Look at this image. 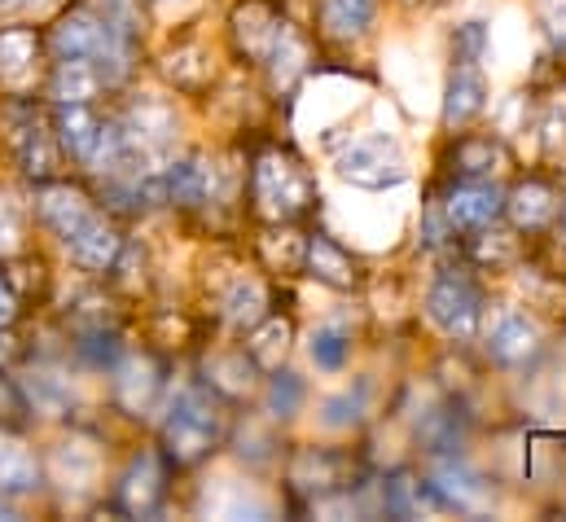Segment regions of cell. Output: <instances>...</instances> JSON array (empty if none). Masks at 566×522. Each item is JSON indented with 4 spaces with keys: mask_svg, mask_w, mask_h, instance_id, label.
Wrapping results in <instances>:
<instances>
[{
    "mask_svg": "<svg viewBox=\"0 0 566 522\" xmlns=\"http://www.w3.org/2000/svg\"><path fill=\"white\" fill-rule=\"evenodd\" d=\"M220 435H224V413H220L216 395L189 387L171 399V408L163 417V439L176 461H198L202 452H211L220 443Z\"/></svg>",
    "mask_w": 566,
    "mask_h": 522,
    "instance_id": "6da1fadb",
    "label": "cell"
},
{
    "mask_svg": "<svg viewBox=\"0 0 566 522\" xmlns=\"http://www.w3.org/2000/svg\"><path fill=\"white\" fill-rule=\"evenodd\" d=\"M426 312H430V321L443 330V334H452V338H470L474 330H479V316H483V299H479V290L465 281V276H439L434 281V290H430V299H426Z\"/></svg>",
    "mask_w": 566,
    "mask_h": 522,
    "instance_id": "277c9868",
    "label": "cell"
},
{
    "mask_svg": "<svg viewBox=\"0 0 566 522\" xmlns=\"http://www.w3.org/2000/svg\"><path fill=\"white\" fill-rule=\"evenodd\" d=\"M443 216L452 225V233H470V229H488L492 220L505 216V194L492 180H465L448 194Z\"/></svg>",
    "mask_w": 566,
    "mask_h": 522,
    "instance_id": "5b68a950",
    "label": "cell"
},
{
    "mask_svg": "<svg viewBox=\"0 0 566 522\" xmlns=\"http://www.w3.org/2000/svg\"><path fill=\"white\" fill-rule=\"evenodd\" d=\"M163 189H167V202H180V207H198L207 202L211 194V167L202 158H180L163 171Z\"/></svg>",
    "mask_w": 566,
    "mask_h": 522,
    "instance_id": "9a60e30c",
    "label": "cell"
},
{
    "mask_svg": "<svg viewBox=\"0 0 566 522\" xmlns=\"http://www.w3.org/2000/svg\"><path fill=\"white\" fill-rule=\"evenodd\" d=\"M285 338H290V325L264 316V321L255 325V338L247 343V347H251V365L273 369V365H277V356H285Z\"/></svg>",
    "mask_w": 566,
    "mask_h": 522,
    "instance_id": "d4e9b609",
    "label": "cell"
},
{
    "mask_svg": "<svg viewBox=\"0 0 566 522\" xmlns=\"http://www.w3.org/2000/svg\"><path fill=\"white\" fill-rule=\"evenodd\" d=\"M505 211L514 216L518 229H541V225H549L558 216V194L549 185H541V180H527L505 198Z\"/></svg>",
    "mask_w": 566,
    "mask_h": 522,
    "instance_id": "2e32d148",
    "label": "cell"
},
{
    "mask_svg": "<svg viewBox=\"0 0 566 522\" xmlns=\"http://www.w3.org/2000/svg\"><path fill=\"white\" fill-rule=\"evenodd\" d=\"M434 488H439V497H443V505H448V514L457 510V514H479V510H488L492 505V488H488V479L483 474H474L461 457H443V466L434 470V479H430Z\"/></svg>",
    "mask_w": 566,
    "mask_h": 522,
    "instance_id": "8992f818",
    "label": "cell"
},
{
    "mask_svg": "<svg viewBox=\"0 0 566 522\" xmlns=\"http://www.w3.org/2000/svg\"><path fill=\"white\" fill-rule=\"evenodd\" d=\"M13 312H18V299H13V290L0 281V325H9V321H13Z\"/></svg>",
    "mask_w": 566,
    "mask_h": 522,
    "instance_id": "836d02e7",
    "label": "cell"
},
{
    "mask_svg": "<svg viewBox=\"0 0 566 522\" xmlns=\"http://www.w3.org/2000/svg\"><path fill=\"white\" fill-rule=\"evenodd\" d=\"M255 198L264 216H298L312 202V176L282 154H269L255 167Z\"/></svg>",
    "mask_w": 566,
    "mask_h": 522,
    "instance_id": "3957f363",
    "label": "cell"
},
{
    "mask_svg": "<svg viewBox=\"0 0 566 522\" xmlns=\"http://www.w3.org/2000/svg\"><path fill=\"white\" fill-rule=\"evenodd\" d=\"M18 4H22V0H0V13H13Z\"/></svg>",
    "mask_w": 566,
    "mask_h": 522,
    "instance_id": "e575fe53",
    "label": "cell"
},
{
    "mask_svg": "<svg viewBox=\"0 0 566 522\" xmlns=\"http://www.w3.org/2000/svg\"><path fill=\"white\" fill-rule=\"evenodd\" d=\"M4 356H9V338H0V361H4Z\"/></svg>",
    "mask_w": 566,
    "mask_h": 522,
    "instance_id": "d590c367",
    "label": "cell"
},
{
    "mask_svg": "<svg viewBox=\"0 0 566 522\" xmlns=\"http://www.w3.org/2000/svg\"><path fill=\"white\" fill-rule=\"evenodd\" d=\"M307 263H312V272H316L325 285H334V290H352V285H356V263H352V255H347L338 242H329V238H312Z\"/></svg>",
    "mask_w": 566,
    "mask_h": 522,
    "instance_id": "ffe728a7",
    "label": "cell"
},
{
    "mask_svg": "<svg viewBox=\"0 0 566 522\" xmlns=\"http://www.w3.org/2000/svg\"><path fill=\"white\" fill-rule=\"evenodd\" d=\"M9 119H13V149H18V163L27 176H49L57 154H53V136L44 132L35 111H18L9 106Z\"/></svg>",
    "mask_w": 566,
    "mask_h": 522,
    "instance_id": "9c48e42d",
    "label": "cell"
},
{
    "mask_svg": "<svg viewBox=\"0 0 566 522\" xmlns=\"http://www.w3.org/2000/svg\"><path fill=\"white\" fill-rule=\"evenodd\" d=\"M483 49H488V27L483 22H465V27L452 31V58H457V66H474L483 58Z\"/></svg>",
    "mask_w": 566,
    "mask_h": 522,
    "instance_id": "f1b7e54d",
    "label": "cell"
},
{
    "mask_svg": "<svg viewBox=\"0 0 566 522\" xmlns=\"http://www.w3.org/2000/svg\"><path fill=\"white\" fill-rule=\"evenodd\" d=\"M97 88H102V75L88 58H57V75H53L57 102H88Z\"/></svg>",
    "mask_w": 566,
    "mask_h": 522,
    "instance_id": "44dd1931",
    "label": "cell"
},
{
    "mask_svg": "<svg viewBox=\"0 0 566 522\" xmlns=\"http://www.w3.org/2000/svg\"><path fill=\"white\" fill-rule=\"evenodd\" d=\"M154 369L145 365V361H133L128 369H124V378H119V395H124V404H133V408H142L145 399L154 395Z\"/></svg>",
    "mask_w": 566,
    "mask_h": 522,
    "instance_id": "f546056e",
    "label": "cell"
},
{
    "mask_svg": "<svg viewBox=\"0 0 566 522\" xmlns=\"http://www.w3.org/2000/svg\"><path fill=\"white\" fill-rule=\"evenodd\" d=\"M545 18H549L554 35L566 44V0H545Z\"/></svg>",
    "mask_w": 566,
    "mask_h": 522,
    "instance_id": "d6a6232c",
    "label": "cell"
},
{
    "mask_svg": "<svg viewBox=\"0 0 566 522\" xmlns=\"http://www.w3.org/2000/svg\"><path fill=\"white\" fill-rule=\"evenodd\" d=\"M422 443L426 452H434V457H457L461 443H465V417H461V408H434V413H426Z\"/></svg>",
    "mask_w": 566,
    "mask_h": 522,
    "instance_id": "d6986e66",
    "label": "cell"
},
{
    "mask_svg": "<svg viewBox=\"0 0 566 522\" xmlns=\"http://www.w3.org/2000/svg\"><path fill=\"white\" fill-rule=\"evenodd\" d=\"M224 316L238 325V330H255L269 312H264V285L260 281H238L224 299Z\"/></svg>",
    "mask_w": 566,
    "mask_h": 522,
    "instance_id": "603a6c76",
    "label": "cell"
},
{
    "mask_svg": "<svg viewBox=\"0 0 566 522\" xmlns=\"http://www.w3.org/2000/svg\"><path fill=\"white\" fill-rule=\"evenodd\" d=\"M31 62H35V31H27V27L0 31V75L22 80L31 71Z\"/></svg>",
    "mask_w": 566,
    "mask_h": 522,
    "instance_id": "cb8c5ba5",
    "label": "cell"
},
{
    "mask_svg": "<svg viewBox=\"0 0 566 522\" xmlns=\"http://www.w3.org/2000/svg\"><path fill=\"white\" fill-rule=\"evenodd\" d=\"M483 111H488V80L474 66H457L452 80H448V97H443V124L465 128Z\"/></svg>",
    "mask_w": 566,
    "mask_h": 522,
    "instance_id": "7c38bea8",
    "label": "cell"
},
{
    "mask_svg": "<svg viewBox=\"0 0 566 522\" xmlns=\"http://www.w3.org/2000/svg\"><path fill=\"white\" fill-rule=\"evenodd\" d=\"M360 417H365V387L329 395L325 408H321V421H325V426H356Z\"/></svg>",
    "mask_w": 566,
    "mask_h": 522,
    "instance_id": "83f0119b",
    "label": "cell"
},
{
    "mask_svg": "<svg viewBox=\"0 0 566 522\" xmlns=\"http://www.w3.org/2000/svg\"><path fill=\"white\" fill-rule=\"evenodd\" d=\"M102 124H106V119H97L88 102H57V111H53L57 145H62L71 158H80L84 167H88V163H93V154H97Z\"/></svg>",
    "mask_w": 566,
    "mask_h": 522,
    "instance_id": "ba28073f",
    "label": "cell"
},
{
    "mask_svg": "<svg viewBox=\"0 0 566 522\" xmlns=\"http://www.w3.org/2000/svg\"><path fill=\"white\" fill-rule=\"evenodd\" d=\"M374 13H378V0H321V27L334 40L365 35L369 22H374Z\"/></svg>",
    "mask_w": 566,
    "mask_h": 522,
    "instance_id": "ac0fdd59",
    "label": "cell"
},
{
    "mask_svg": "<svg viewBox=\"0 0 566 522\" xmlns=\"http://www.w3.org/2000/svg\"><path fill=\"white\" fill-rule=\"evenodd\" d=\"M35 488H40V461L31 457V448H22L18 439H0V492L22 497Z\"/></svg>",
    "mask_w": 566,
    "mask_h": 522,
    "instance_id": "e0dca14e",
    "label": "cell"
},
{
    "mask_svg": "<svg viewBox=\"0 0 566 522\" xmlns=\"http://www.w3.org/2000/svg\"><path fill=\"white\" fill-rule=\"evenodd\" d=\"M66 251H71V260L80 263V268H88V272H106L111 263L119 260L124 238H119L102 216H93L88 225H80V229L66 238Z\"/></svg>",
    "mask_w": 566,
    "mask_h": 522,
    "instance_id": "30bf717a",
    "label": "cell"
},
{
    "mask_svg": "<svg viewBox=\"0 0 566 522\" xmlns=\"http://www.w3.org/2000/svg\"><path fill=\"white\" fill-rule=\"evenodd\" d=\"M338 176L352 180L356 189H387L405 180V158L396 149L391 136L374 132V136H356L343 154H338Z\"/></svg>",
    "mask_w": 566,
    "mask_h": 522,
    "instance_id": "7a4b0ae2",
    "label": "cell"
},
{
    "mask_svg": "<svg viewBox=\"0 0 566 522\" xmlns=\"http://www.w3.org/2000/svg\"><path fill=\"white\" fill-rule=\"evenodd\" d=\"M22 238V220H18V207L0 194V251H13Z\"/></svg>",
    "mask_w": 566,
    "mask_h": 522,
    "instance_id": "1f68e13d",
    "label": "cell"
},
{
    "mask_svg": "<svg viewBox=\"0 0 566 522\" xmlns=\"http://www.w3.org/2000/svg\"><path fill=\"white\" fill-rule=\"evenodd\" d=\"M35 4H40V0H35Z\"/></svg>",
    "mask_w": 566,
    "mask_h": 522,
    "instance_id": "8d00e7d4",
    "label": "cell"
},
{
    "mask_svg": "<svg viewBox=\"0 0 566 522\" xmlns=\"http://www.w3.org/2000/svg\"><path fill=\"white\" fill-rule=\"evenodd\" d=\"M496 158H501V149H496L488 136H465V140L452 149V163H457V171H470V176H483V171H492V167H496Z\"/></svg>",
    "mask_w": 566,
    "mask_h": 522,
    "instance_id": "484cf974",
    "label": "cell"
},
{
    "mask_svg": "<svg viewBox=\"0 0 566 522\" xmlns=\"http://www.w3.org/2000/svg\"><path fill=\"white\" fill-rule=\"evenodd\" d=\"M488 352L501 365H527L541 352V330L527 312H496L492 330H488Z\"/></svg>",
    "mask_w": 566,
    "mask_h": 522,
    "instance_id": "52a82bcc",
    "label": "cell"
},
{
    "mask_svg": "<svg viewBox=\"0 0 566 522\" xmlns=\"http://www.w3.org/2000/svg\"><path fill=\"white\" fill-rule=\"evenodd\" d=\"M119 501L133 510V514H154L158 510V501H163V470H158V461L142 452L133 466H128V474H124V483H119Z\"/></svg>",
    "mask_w": 566,
    "mask_h": 522,
    "instance_id": "4fadbf2b",
    "label": "cell"
},
{
    "mask_svg": "<svg viewBox=\"0 0 566 522\" xmlns=\"http://www.w3.org/2000/svg\"><path fill=\"white\" fill-rule=\"evenodd\" d=\"M307 356H312L316 369L338 374L347 365V356H352V334L343 325H321V330L307 334Z\"/></svg>",
    "mask_w": 566,
    "mask_h": 522,
    "instance_id": "7402d4cb",
    "label": "cell"
},
{
    "mask_svg": "<svg viewBox=\"0 0 566 522\" xmlns=\"http://www.w3.org/2000/svg\"><path fill=\"white\" fill-rule=\"evenodd\" d=\"M124 128H128V136L142 145L145 154H158V149H167V145L176 140V111L149 97V102H142V106L133 111V119H128Z\"/></svg>",
    "mask_w": 566,
    "mask_h": 522,
    "instance_id": "5bb4252c",
    "label": "cell"
},
{
    "mask_svg": "<svg viewBox=\"0 0 566 522\" xmlns=\"http://www.w3.org/2000/svg\"><path fill=\"white\" fill-rule=\"evenodd\" d=\"M303 378H294V374H277L273 383H269V417H277V421H290L298 408H303Z\"/></svg>",
    "mask_w": 566,
    "mask_h": 522,
    "instance_id": "4316f807",
    "label": "cell"
},
{
    "mask_svg": "<svg viewBox=\"0 0 566 522\" xmlns=\"http://www.w3.org/2000/svg\"><path fill=\"white\" fill-rule=\"evenodd\" d=\"M35 207H40V220L66 242L80 225H88L97 211H93V202L80 194V189H71V185H49L40 198H35Z\"/></svg>",
    "mask_w": 566,
    "mask_h": 522,
    "instance_id": "8fae6325",
    "label": "cell"
},
{
    "mask_svg": "<svg viewBox=\"0 0 566 522\" xmlns=\"http://www.w3.org/2000/svg\"><path fill=\"white\" fill-rule=\"evenodd\" d=\"M193 58H198V49H189V53H171V58H167V75H171L180 88H198V84L207 80V62L189 66Z\"/></svg>",
    "mask_w": 566,
    "mask_h": 522,
    "instance_id": "4dcf8cb0",
    "label": "cell"
}]
</instances>
